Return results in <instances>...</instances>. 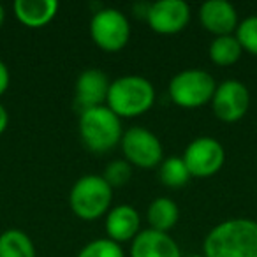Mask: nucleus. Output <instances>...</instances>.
Segmentation results:
<instances>
[{
    "label": "nucleus",
    "instance_id": "nucleus-1",
    "mask_svg": "<svg viewBox=\"0 0 257 257\" xmlns=\"http://www.w3.org/2000/svg\"><path fill=\"white\" fill-rule=\"evenodd\" d=\"M204 257H257V220L227 218L203 241Z\"/></svg>",
    "mask_w": 257,
    "mask_h": 257
},
{
    "label": "nucleus",
    "instance_id": "nucleus-2",
    "mask_svg": "<svg viewBox=\"0 0 257 257\" xmlns=\"http://www.w3.org/2000/svg\"><path fill=\"white\" fill-rule=\"evenodd\" d=\"M155 104V86L150 79L138 74L120 76L111 81L106 106L118 118H138Z\"/></svg>",
    "mask_w": 257,
    "mask_h": 257
},
{
    "label": "nucleus",
    "instance_id": "nucleus-3",
    "mask_svg": "<svg viewBox=\"0 0 257 257\" xmlns=\"http://www.w3.org/2000/svg\"><path fill=\"white\" fill-rule=\"evenodd\" d=\"M79 140L88 152L102 155L116 148L123 136L121 118L107 106H99L79 113Z\"/></svg>",
    "mask_w": 257,
    "mask_h": 257
},
{
    "label": "nucleus",
    "instance_id": "nucleus-4",
    "mask_svg": "<svg viewBox=\"0 0 257 257\" xmlns=\"http://www.w3.org/2000/svg\"><path fill=\"white\" fill-rule=\"evenodd\" d=\"M113 201V189L102 175H85L74 182L69 192V206L81 220H97L107 215Z\"/></svg>",
    "mask_w": 257,
    "mask_h": 257
},
{
    "label": "nucleus",
    "instance_id": "nucleus-5",
    "mask_svg": "<svg viewBox=\"0 0 257 257\" xmlns=\"http://www.w3.org/2000/svg\"><path fill=\"white\" fill-rule=\"evenodd\" d=\"M217 85L213 74L204 69H185L173 76L168 92L176 106L196 109L211 102Z\"/></svg>",
    "mask_w": 257,
    "mask_h": 257
},
{
    "label": "nucleus",
    "instance_id": "nucleus-6",
    "mask_svg": "<svg viewBox=\"0 0 257 257\" xmlns=\"http://www.w3.org/2000/svg\"><path fill=\"white\" fill-rule=\"evenodd\" d=\"M90 37L93 44L107 53L123 50L131 39V23L121 11L102 8L90 20Z\"/></svg>",
    "mask_w": 257,
    "mask_h": 257
},
{
    "label": "nucleus",
    "instance_id": "nucleus-7",
    "mask_svg": "<svg viewBox=\"0 0 257 257\" xmlns=\"http://www.w3.org/2000/svg\"><path fill=\"white\" fill-rule=\"evenodd\" d=\"M123 159L140 169H155L164 161V148L157 134L145 127H131L120 141Z\"/></svg>",
    "mask_w": 257,
    "mask_h": 257
},
{
    "label": "nucleus",
    "instance_id": "nucleus-8",
    "mask_svg": "<svg viewBox=\"0 0 257 257\" xmlns=\"http://www.w3.org/2000/svg\"><path fill=\"white\" fill-rule=\"evenodd\" d=\"M182 159L192 178H210L224 166L225 150L215 138L199 136L187 145Z\"/></svg>",
    "mask_w": 257,
    "mask_h": 257
},
{
    "label": "nucleus",
    "instance_id": "nucleus-9",
    "mask_svg": "<svg viewBox=\"0 0 257 257\" xmlns=\"http://www.w3.org/2000/svg\"><path fill=\"white\" fill-rule=\"evenodd\" d=\"M211 109L218 120L225 123L239 121L250 107V92L239 79H224L215 88Z\"/></svg>",
    "mask_w": 257,
    "mask_h": 257
},
{
    "label": "nucleus",
    "instance_id": "nucleus-10",
    "mask_svg": "<svg viewBox=\"0 0 257 257\" xmlns=\"http://www.w3.org/2000/svg\"><path fill=\"white\" fill-rule=\"evenodd\" d=\"M190 22V6L183 0H157L150 4L147 23L155 34L175 36L185 30Z\"/></svg>",
    "mask_w": 257,
    "mask_h": 257
},
{
    "label": "nucleus",
    "instance_id": "nucleus-11",
    "mask_svg": "<svg viewBox=\"0 0 257 257\" xmlns=\"http://www.w3.org/2000/svg\"><path fill=\"white\" fill-rule=\"evenodd\" d=\"M109 78L100 69H86L76 79L74 86V106L79 113L92 107L106 106L109 92Z\"/></svg>",
    "mask_w": 257,
    "mask_h": 257
},
{
    "label": "nucleus",
    "instance_id": "nucleus-12",
    "mask_svg": "<svg viewBox=\"0 0 257 257\" xmlns=\"http://www.w3.org/2000/svg\"><path fill=\"white\" fill-rule=\"evenodd\" d=\"M199 22L215 37L232 36L239 25L238 13L227 0H208L199 8Z\"/></svg>",
    "mask_w": 257,
    "mask_h": 257
},
{
    "label": "nucleus",
    "instance_id": "nucleus-13",
    "mask_svg": "<svg viewBox=\"0 0 257 257\" xmlns=\"http://www.w3.org/2000/svg\"><path fill=\"white\" fill-rule=\"evenodd\" d=\"M131 257H182L178 243L169 232L143 229L131 241Z\"/></svg>",
    "mask_w": 257,
    "mask_h": 257
},
{
    "label": "nucleus",
    "instance_id": "nucleus-14",
    "mask_svg": "<svg viewBox=\"0 0 257 257\" xmlns=\"http://www.w3.org/2000/svg\"><path fill=\"white\" fill-rule=\"evenodd\" d=\"M141 229V215L131 204H118L113 206L106 215V234L114 243L133 241Z\"/></svg>",
    "mask_w": 257,
    "mask_h": 257
},
{
    "label": "nucleus",
    "instance_id": "nucleus-15",
    "mask_svg": "<svg viewBox=\"0 0 257 257\" xmlns=\"http://www.w3.org/2000/svg\"><path fill=\"white\" fill-rule=\"evenodd\" d=\"M58 8L57 0H16L13 4L16 20L29 29L46 27L57 16Z\"/></svg>",
    "mask_w": 257,
    "mask_h": 257
},
{
    "label": "nucleus",
    "instance_id": "nucleus-16",
    "mask_svg": "<svg viewBox=\"0 0 257 257\" xmlns=\"http://www.w3.org/2000/svg\"><path fill=\"white\" fill-rule=\"evenodd\" d=\"M180 218V208L169 197H157L150 203L147 210V220L150 229L161 232H169Z\"/></svg>",
    "mask_w": 257,
    "mask_h": 257
},
{
    "label": "nucleus",
    "instance_id": "nucleus-17",
    "mask_svg": "<svg viewBox=\"0 0 257 257\" xmlns=\"http://www.w3.org/2000/svg\"><path fill=\"white\" fill-rule=\"evenodd\" d=\"M0 257H36V245L25 231L8 229L0 234Z\"/></svg>",
    "mask_w": 257,
    "mask_h": 257
},
{
    "label": "nucleus",
    "instance_id": "nucleus-18",
    "mask_svg": "<svg viewBox=\"0 0 257 257\" xmlns=\"http://www.w3.org/2000/svg\"><path fill=\"white\" fill-rule=\"evenodd\" d=\"M241 46H239L236 36H220L211 41L208 48V57L218 67H231L241 58Z\"/></svg>",
    "mask_w": 257,
    "mask_h": 257
},
{
    "label": "nucleus",
    "instance_id": "nucleus-19",
    "mask_svg": "<svg viewBox=\"0 0 257 257\" xmlns=\"http://www.w3.org/2000/svg\"><path fill=\"white\" fill-rule=\"evenodd\" d=\"M159 178L169 189H182L190 182V173L182 157H168L159 166Z\"/></svg>",
    "mask_w": 257,
    "mask_h": 257
},
{
    "label": "nucleus",
    "instance_id": "nucleus-20",
    "mask_svg": "<svg viewBox=\"0 0 257 257\" xmlns=\"http://www.w3.org/2000/svg\"><path fill=\"white\" fill-rule=\"evenodd\" d=\"M76 257H125L121 245L109 238H95L88 241Z\"/></svg>",
    "mask_w": 257,
    "mask_h": 257
},
{
    "label": "nucleus",
    "instance_id": "nucleus-21",
    "mask_svg": "<svg viewBox=\"0 0 257 257\" xmlns=\"http://www.w3.org/2000/svg\"><path fill=\"white\" fill-rule=\"evenodd\" d=\"M234 36L243 51L257 57V15L241 20Z\"/></svg>",
    "mask_w": 257,
    "mask_h": 257
},
{
    "label": "nucleus",
    "instance_id": "nucleus-22",
    "mask_svg": "<svg viewBox=\"0 0 257 257\" xmlns=\"http://www.w3.org/2000/svg\"><path fill=\"white\" fill-rule=\"evenodd\" d=\"M133 176V166L128 164L125 159H118V161H111L104 169L102 178L109 183L111 189H120Z\"/></svg>",
    "mask_w": 257,
    "mask_h": 257
},
{
    "label": "nucleus",
    "instance_id": "nucleus-23",
    "mask_svg": "<svg viewBox=\"0 0 257 257\" xmlns=\"http://www.w3.org/2000/svg\"><path fill=\"white\" fill-rule=\"evenodd\" d=\"M9 83H11V74H9V69L4 62L0 60V97L4 95L9 88Z\"/></svg>",
    "mask_w": 257,
    "mask_h": 257
},
{
    "label": "nucleus",
    "instance_id": "nucleus-24",
    "mask_svg": "<svg viewBox=\"0 0 257 257\" xmlns=\"http://www.w3.org/2000/svg\"><path fill=\"white\" fill-rule=\"evenodd\" d=\"M8 125H9V113H8V109H6L4 104L0 102V136L6 133Z\"/></svg>",
    "mask_w": 257,
    "mask_h": 257
},
{
    "label": "nucleus",
    "instance_id": "nucleus-25",
    "mask_svg": "<svg viewBox=\"0 0 257 257\" xmlns=\"http://www.w3.org/2000/svg\"><path fill=\"white\" fill-rule=\"evenodd\" d=\"M4 20H6V9H4V6L0 4V29L4 25Z\"/></svg>",
    "mask_w": 257,
    "mask_h": 257
},
{
    "label": "nucleus",
    "instance_id": "nucleus-26",
    "mask_svg": "<svg viewBox=\"0 0 257 257\" xmlns=\"http://www.w3.org/2000/svg\"><path fill=\"white\" fill-rule=\"evenodd\" d=\"M187 257H204V255H199V253H194V255H187Z\"/></svg>",
    "mask_w": 257,
    "mask_h": 257
}]
</instances>
